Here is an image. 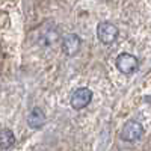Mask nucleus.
<instances>
[{"mask_svg":"<svg viewBox=\"0 0 151 151\" xmlns=\"http://www.w3.org/2000/svg\"><path fill=\"white\" fill-rule=\"evenodd\" d=\"M82 47V40L79 35L76 33H67L62 38V50L67 56H74L79 53V50Z\"/></svg>","mask_w":151,"mask_h":151,"instance_id":"5","label":"nucleus"},{"mask_svg":"<svg viewBox=\"0 0 151 151\" xmlns=\"http://www.w3.org/2000/svg\"><path fill=\"white\" fill-rule=\"evenodd\" d=\"M45 124V113L41 107H33L27 115V125L33 130H40Z\"/></svg>","mask_w":151,"mask_h":151,"instance_id":"6","label":"nucleus"},{"mask_svg":"<svg viewBox=\"0 0 151 151\" xmlns=\"http://www.w3.org/2000/svg\"><path fill=\"white\" fill-rule=\"evenodd\" d=\"M142 134H144L142 124L134 119H130L124 124V127L121 130V139L125 142H136L142 137Z\"/></svg>","mask_w":151,"mask_h":151,"instance_id":"3","label":"nucleus"},{"mask_svg":"<svg viewBox=\"0 0 151 151\" xmlns=\"http://www.w3.org/2000/svg\"><path fill=\"white\" fill-rule=\"evenodd\" d=\"M119 35L118 27L110 21H101L97 26V36L104 45H110L116 41V38Z\"/></svg>","mask_w":151,"mask_h":151,"instance_id":"1","label":"nucleus"},{"mask_svg":"<svg viewBox=\"0 0 151 151\" xmlns=\"http://www.w3.org/2000/svg\"><path fill=\"white\" fill-rule=\"evenodd\" d=\"M92 97H94V94L89 88H86V86L77 88L70 97V104L76 110H82L92 101Z\"/></svg>","mask_w":151,"mask_h":151,"instance_id":"2","label":"nucleus"},{"mask_svg":"<svg viewBox=\"0 0 151 151\" xmlns=\"http://www.w3.org/2000/svg\"><path fill=\"white\" fill-rule=\"evenodd\" d=\"M15 145V134L11 129H3L0 130V148L2 150H9Z\"/></svg>","mask_w":151,"mask_h":151,"instance_id":"7","label":"nucleus"},{"mask_svg":"<svg viewBox=\"0 0 151 151\" xmlns=\"http://www.w3.org/2000/svg\"><path fill=\"white\" fill-rule=\"evenodd\" d=\"M116 68L118 71H121L122 74H133L137 71L139 68V60H137L136 56L130 55V53H121L116 58Z\"/></svg>","mask_w":151,"mask_h":151,"instance_id":"4","label":"nucleus"}]
</instances>
